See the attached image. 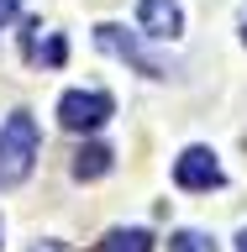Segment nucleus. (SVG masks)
<instances>
[{
  "label": "nucleus",
  "instance_id": "obj_7",
  "mask_svg": "<svg viewBox=\"0 0 247 252\" xmlns=\"http://www.w3.org/2000/svg\"><path fill=\"white\" fill-rule=\"evenodd\" d=\"M110 173V147L106 142H90L74 153V179H106Z\"/></svg>",
  "mask_w": 247,
  "mask_h": 252
},
{
  "label": "nucleus",
  "instance_id": "obj_4",
  "mask_svg": "<svg viewBox=\"0 0 247 252\" xmlns=\"http://www.w3.org/2000/svg\"><path fill=\"white\" fill-rule=\"evenodd\" d=\"M174 184L179 189H221L226 173H221V163H216L211 147H184V153L174 158Z\"/></svg>",
  "mask_w": 247,
  "mask_h": 252
},
{
  "label": "nucleus",
  "instance_id": "obj_9",
  "mask_svg": "<svg viewBox=\"0 0 247 252\" xmlns=\"http://www.w3.org/2000/svg\"><path fill=\"white\" fill-rule=\"evenodd\" d=\"M16 16H21V0H0V27H5V21H16Z\"/></svg>",
  "mask_w": 247,
  "mask_h": 252
},
{
  "label": "nucleus",
  "instance_id": "obj_10",
  "mask_svg": "<svg viewBox=\"0 0 247 252\" xmlns=\"http://www.w3.org/2000/svg\"><path fill=\"white\" fill-rule=\"evenodd\" d=\"M32 252H69V247H58V242H37Z\"/></svg>",
  "mask_w": 247,
  "mask_h": 252
},
{
  "label": "nucleus",
  "instance_id": "obj_8",
  "mask_svg": "<svg viewBox=\"0 0 247 252\" xmlns=\"http://www.w3.org/2000/svg\"><path fill=\"white\" fill-rule=\"evenodd\" d=\"M169 252H216V242L205 231H174L169 236Z\"/></svg>",
  "mask_w": 247,
  "mask_h": 252
},
{
  "label": "nucleus",
  "instance_id": "obj_6",
  "mask_svg": "<svg viewBox=\"0 0 247 252\" xmlns=\"http://www.w3.org/2000/svg\"><path fill=\"white\" fill-rule=\"evenodd\" d=\"M95 252H153V236L142 231V226H116L95 242Z\"/></svg>",
  "mask_w": 247,
  "mask_h": 252
},
{
  "label": "nucleus",
  "instance_id": "obj_5",
  "mask_svg": "<svg viewBox=\"0 0 247 252\" xmlns=\"http://www.w3.org/2000/svg\"><path fill=\"white\" fill-rule=\"evenodd\" d=\"M137 27H142V37L169 42V37L184 32V11H179V0H142L137 5Z\"/></svg>",
  "mask_w": 247,
  "mask_h": 252
},
{
  "label": "nucleus",
  "instance_id": "obj_12",
  "mask_svg": "<svg viewBox=\"0 0 247 252\" xmlns=\"http://www.w3.org/2000/svg\"><path fill=\"white\" fill-rule=\"evenodd\" d=\"M242 42H247V21H242Z\"/></svg>",
  "mask_w": 247,
  "mask_h": 252
},
{
  "label": "nucleus",
  "instance_id": "obj_1",
  "mask_svg": "<svg viewBox=\"0 0 247 252\" xmlns=\"http://www.w3.org/2000/svg\"><path fill=\"white\" fill-rule=\"evenodd\" d=\"M37 147H42V137H37V121H32L27 110L5 116V126H0V189H16V184L32 179Z\"/></svg>",
  "mask_w": 247,
  "mask_h": 252
},
{
  "label": "nucleus",
  "instance_id": "obj_3",
  "mask_svg": "<svg viewBox=\"0 0 247 252\" xmlns=\"http://www.w3.org/2000/svg\"><path fill=\"white\" fill-rule=\"evenodd\" d=\"M95 42H100V53H116V58H126L137 74H147V79H169V74H174L169 58H153V53H147V47H142L132 32L110 27V21H106V27H95Z\"/></svg>",
  "mask_w": 247,
  "mask_h": 252
},
{
  "label": "nucleus",
  "instance_id": "obj_2",
  "mask_svg": "<svg viewBox=\"0 0 247 252\" xmlns=\"http://www.w3.org/2000/svg\"><path fill=\"white\" fill-rule=\"evenodd\" d=\"M110 116H116V100H110L106 90H69L58 100V121L69 126V131H95V126H106Z\"/></svg>",
  "mask_w": 247,
  "mask_h": 252
},
{
  "label": "nucleus",
  "instance_id": "obj_11",
  "mask_svg": "<svg viewBox=\"0 0 247 252\" xmlns=\"http://www.w3.org/2000/svg\"><path fill=\"white\" fill-rule=\"evenodd\" d=\"M237 252H247V231H242V236H237Z\"/></svg>",
  "mask_w": 247,
  "mask_h": 252
}]
</instances>
